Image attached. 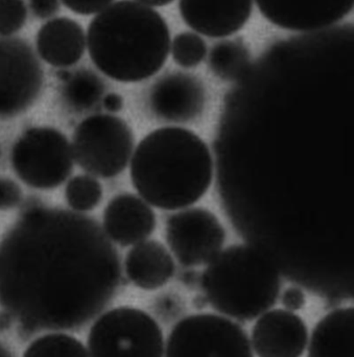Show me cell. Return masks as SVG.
<instances>
[{"label":"cell","instance_id":"30","mask_svg":"<svg viewBox=\"0 0 354 357\" xmlns=\"http://www.w3.org/2000/svg\"><path fill=\"white\" fill-rule=\"evenodd\" d=\"M135 1L148 6H164L171 3L174 0H135Z\"/></svg>","mask_w":354,"mask_h":357},{"label":"cell","instance_id":"18","mask_svg":"<svg viewBox=\"0 0 354 357\" xmlns=\"http://www.w3.org/2000/svg\"><path fill=\"white\" fill-rule=\"evenodd\" d=\"M353 344V308H338L316 325L309 342V357H354Z\"/></svg>","mask_w":354,"mask_h":357},{"label":"cell","instance_id":"16","mask_svg":"<svg viewBox=\"0 0 354 357\" xmlns=\"http://www.w3.org/2000/svg\"><path fill=\"white\" fill-rule=\"evenodd\" d=\"M152 110L169 121L194 119L204 102L198 82L186 75H169L155 85L150 96Z\"/></svg>","mask_w":354,"mask_h":357},{"label":"cell","instance_id":"13","mask_svg":"<svg viewBox=\"0 0 354 357\" xmlns=\"http://www.w3.org/2000/svg\"><path fill=\"white\" fill-rule=\"evenodd\" d=\"M184 22L209 38H224L243 29L250 19L253 0H180Z\"/></svg>","mask_w":354,"mask_h":357},{"label":"cell","instance_id":"1","mask_svg":"<svg viewBox=\"0 0 354 357\" xmlns=\"http://www.w3.org/2000/svg\"><path fill=\"white\" fill-rule=\"evenodd\" d=\"M121 259L94 218L33 206L0 241V306L29 331H75L118 291Z\"/></svg>","mask_w":354,"mask_h":357},{"label":"cell","instance_id":"31","mask_svg":"<svg viewBox=\"0 0 354 357\" xmlns=\"http://www.w3.org/2000/svg\"><path fill=\"white\" fill-rule=\"evenodd\" d=\"M12 319V317H10V314H8V312H4L3 310V312H2L1 314H0V329H1V331H3L4 328L8 327V325H10Z\"/></svg>","mask_w":354,"mask_h":357},{"label":"cell","instance_id":"29","mask_svg":"<svg viewBox=\"0 0 354 357\" xmlns=\"http://www.w3.org/2000/svg\"><path fill=\"white\" fill-rule=\"evenodd\" d=\"M102 106L105 110L110 113H117L123 108V98L121 94L111 92L104 96L102 100Z\"/></svg>","mask_w":354,"mask_h":357},{"label":"cell","instance_id":"11","mask_svg":"<svg viewBox=\"0 0 354 357\" xmlns=\"http://www.w3.org/2000/svg\"><path fill=\"white\" fill-rule=\"evenodd\" d=\"M268 21L288 31H314L339 22L354 0H255Z\"/></svg>","mask_w":354,"mask_h":357},{"label":"cell","instance_id":"7","mask_svg":"<svg viewBox=\"0 0 354 357\" xmlns=\"http://www.w3.org/2000/svg\"><path fill=\"white\" fill-rule=\"evenodd\" d=\"M10 165L17 177L31 188L52 190L70 177L75 165L68 138L54 128L26 130L15 142Z\"/></svg>","mask_w":354,"mask_h":357},{"label":"cell","instance_id":"22","mask_svg":"<svg viewBox=\"0 0 354 357\" xmlns=\"http://www.w3.org/2000/svg\"><path fill=\"white\" fill-rule=\"evenodd\" d=\"M102 186L94 176L77 175L71 178L65 188V199L75 212L92 211L102 199Z\"/></svg>","mask_w":354,"mask_h":357},{"label":"cell","instance_id":"25","mask_svg":"<svg viewBox=\"0 0 354 357\" xmlns=\"http://www.w3.org/2000/svg\"><path fill=\"white\" fill-rule=\"evenodd\" d=\"M23 192L21 187L12 178H0V210L14 209L22 202Z\"/></svg>","mask_w":354,"mask_h":357},{"label":"cell","instance_id":"24","mask_svg":"<svg viewBox=\"0 0 354 357\" xmlns=\"http://www.w3.org/2000/svg\"><path fill=\"white\" fill-rule=\"evenodd\" d=\"M24 0H0V36L10 37L21 31L27 20Z\"/></svg>","mask_w":354,"mask_h":357},{"label":"cell","instance_id":"21","mask_svg":"<svg viewBox=\"0 0 354 357\" xmlns=\"http://www.w3.org/2000/svg\"><path fill=\"white\" fill-rule=\"evenodd\" d=\"M22 357H90L79 340L66 333L42 335L29 344Z\"/></svg>","mask_w":354,"mask_h":357},{"label":"cell","instance_id":"12","mask_svg":"<svg viewBox=\"0 0 354 357\" xmlns=\"http://www.w3.org/2000/svg\"><path fill=\"white\" fill-rule=\"evenodd\" d=\"M309 343L305 321L286 310H268L252 329V345L259 357H300Z\"/></svg>","mask_w":354,"mask_h":357},{"label":"cell","instance_id":"23","mask_svg":"<svg viewBox=\"0 0 354 357\" xmlns=\"http://www.w3.org/2000/svg\"><path fill=\"white\" fill-rule=\"evenodd\" d=\"M206 54V43L198 33L183 31L174 38L171 56L179 66L184 68L198 66Z\"/></svg>","mask_w":354,"mask_h":357},{"label":"cell","instance_id":"8","mask_svg":"<svg viewBox=\"0 0 354 357\" xmlns=\"http://www.w3.org/2000/svg\"><path fill=\"white\" fill-rule=\"evenodd\" d=\"M165 357H253L246 331L226 317L192 314L169 335Z\"/></svg>","mask_w":354,"mask_h":357},{"label":"cell","instance_id":"26","mask_svg":"<svg viewBox=\"0 0 354 357\" xmlns=\"http://www.w3.org/2000/svg\"><path fill=\"white\" fill-rule=\"evenodd\" d=\"M71 12L83 16L98 14L108 8L114 0H60Z\"/></svg>","mask_w":354,"mask_h":357},{"label":"cell","instance_id":"32","mask_svg":"<svg viewBox=\"0 0 354 357\" xmlns=\"http://www.w3.org/2000/svg\"><path fill=\"white\" fill-rule=\"evenodd\" d=\"M0 357H13L10 356V352L0 344Z\"/></svg>","mask_w":354,"mask_h":357},{"label":"cell","instance_id":"15","mask_svg":"<svg viewBox=\"0 0 354 357\" xmlns=\"http://www.w3.org/2000/svg\"><path fill=\"white\" fill-rule=\"evenodd\" d=\"M87 38L83 26L68 17H56L44 23L36 38L40 58L56 68L77 64L85 54Z\"/></svg>","mask_w":354,"mask_h":357},{"label":"cell","instance_id":"20","mask_svg":"<svg viewBox=\"0 0 354 357\" xmlns=\"http://www.w3.org/2000/svg\"><path fill=\"white\" fill-rule=\"evenodd\" d=\"M209 66L215 75L226 81L240 79L249 67L248 50L240 42H220L211 50Z\"/></svg>","mask_w":354,"mask_h":357},{"label":"cell","instance_id":"4","mask_svg":"<svg viewBox=\"0 0 354 357\" xmlns=\"http://www.w3.org/2000/svg\"><path fill=\"white\" fill-rule=\"evenodd\" d=\"M203 291L213 310L238 321H252L279 297V271L259 250L232 245L220 252L202 275Z\"/></svg>","mask_w":354,"mask_h":357},{"label":"cell","instance_id":"28","mask_svg":"<svg viewBox=\"0 0 354 357\" xmlns=\"http://www.w3.org/2000/svg\"><path fill=\"white\" fill-rule=\"evenodd\" d=\"M29 6L36 18L48 19L60 10V0H29Z\"/></svg>","mask_w":354,"mask_h":357},{"label":"cell","instance_id":"17","mask_svg":"<svg viewBox=\"0 0 354 357\" xmlns=\"http://www.w3.org/2000/svg\"><path fill=\"white\" fill-rule=\"evenodd\" d=\"M125 271L129 280L144 291L164 287L175 273V262L163 243L144 241L128 252Z\"/></svg>","mask_w":354,"mask_h":357},{"label":"cell","instance_id":"33","mask_svg":"<svg viewBox=\"0 0 354 357\" xmlns=\"http://www.w3.org/2000/svg\"><path fill=\"white\" fill-rule=\"evenodd\" d=\"M0 156H1V150H0Z\"/></svg>","mask_w":354,"mask_h":357},{"label":"cell","instance_id":"10","mask_svg":"<svg viewBox=\"0 0 354 357\" xmlns=\"http://www.w3.org/2000/svg\"><path fill=\"white\" fill-rule=\"evenodd\" d=\"M165 235L169 249L185 266L209 264L225 243V230L219 218L204 208L173 214L167 220Z\"/></svg>","mask_w":354,"mask_h":357},{"label":"cell","instance_id":"6","mask_svg":"<svg viewBox=\"0 0 354 357\" xmlns=\"http://www.w3.org/2000/svg\"><path fill=\"white\" fill-rule=\"evenodd\" d=\"M71 148L75 162L89 175L116 177L133 155V132L121 117L91 115L75 128Z\"/></svg>","mask_w":354,"mask_h":357},{"label":"cell","instance_id":"9","mask_svg":"<svg viewBox=\"0 0 354 357\" xmlns=\"http://www.w3.org/2000/svg\"><path fill=\"white\" fill-rule=\"evenodd\" d=\"M44 73L31 44L0 36V119L18 116L41 96Z\"/></svg>","mask_w":354,"mask_h":357},{"label":"cell","instance_id":"14","mask_svg":"<svg viewBox=\"0 0 354 357\" xmlns=\"http://www.w3.org/2000/svg\"><path fill=\"white\" fill-rule=\"evenodd\" d=\"M156 228L150 204L133 193H121L105 208L102 230L113 243L128 247L146 241Z\"/></svg>","mask_w":354,"mask_h":357},{"label":"cell","instance_id":"19","mask_svg":"<svg viewBox=\"0 0 354 357\" xmlns=\"http://www.w3.org/2000/svg\"><path fill=\"white\" fill-rule=\"evenodd\" d=\"M61 96L69 108L84 112L102 102L105 96V84L93 71L79 69L71 73L68 79L63 82Z\"/></svg>","mask_w":354,"mask_h":357},{"label":"cell","instance_id":"5","mask_svg":"<svg viewBox=\"0 0 354 357\" xmlns=\"http://www.w3.org/2000/svg\"><path fill=\"white\" fill-rule=\"evenodd\" d=\"M90 357H163L164 337L144 310L113 308L94 322L88 337Z\"/></svg>","mask_w":354,"mask_h":357},{"label":"cell","instance_id":"3","mask_svg":"<svg viewBox=\"0 0 354 357\" xmlns=\"http://www.w3.org/2000/svg\"><path fill=\"white\" fill-rule=\"evenodd\" d=\"M87 47L96 68L121 83H137L156 75L171 47L164 19L135 0H119L98 13L87 31Z\"/></svg>","mask_w":354,"mask_h":357},{"label":"cell","instance_id":"2","mask_svg":"<svg viewBox=\"0 0 354 357\" xmlns=\"http://www.w3.org/2000/svg\"><path fill=\"white\" fill-rule=\"evenodd\" d=\"M130 176L140 197L154 207L179 210L208 191L213 161L204 140L180 127H165L146 136L132 155Z\"/></svg>","mask_w":354,"mask_h":357},{"label":"cell","instance_id":"27","mask_svg":"<svg viewBox=\"0 0 354 357\" xmlns=\"http://www.w3.org/2000/svg\"><path fill=\"white\" fill-rule=\"evenodd\" d=\"M282 303L288 312L302 310L307 304L305 291L298 287H290L282 293Z\"/></svg>","mask_w":354,"mask_h":357}]
</instances>
